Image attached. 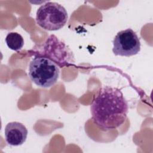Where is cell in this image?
I'll return each mask as SVG.
<instances>
[{
    "mask_svg": "<svg viewBox=\"0 0 153 153\" xmlns=\"http://www.w3.org/2000/svg\"><path fill=\"white\" fill-rule=\"evenodd\" d=\"M140 50V39L131 29L121 30L114 37L112 52L115 56L130 57L137 54Z\"/></svg>",
    "mask_w": 153,
    "mask_h": 153,
    "instance_id": "5b68a950",
    "label": "cell"
},
{
    "mask_svg": "<svg viewBox=\"0 0 153 153\" xmlns=\"http://www.w3.org/2000/svg\"><path fill=\"white\" fill-rule=\"evenodd\" d=\"M35 56L49 59L59 68L69 66L74 62V56L65 42L54 35L49 36L38 50L33 52Z\"/></svg>",
    "mask_w": 153,
    "mask_h": 153,
    "instance_id": "3957f363",
    "label": "cell"
},
{
    "mask_svg": "<svg viewBox=\"0 0 153 153\" xmlns=\"http://www.w3.org/2000/svg\"><path fill=\"white\" fill-rule=\"evenodd\" d=\"M60 69L57 64L48 58L35 56L29 65L28 75L37 86L49 88L57 81Z\"/></svg>",
    "mask_w": 153,
    "mask_h": 153,
    "instance_id": "7a4b0ae2",
    "label": "cell"
},
{
    "mask_svg": "<svg viewBox=\"0 0 153 153\" xmlns=\"http://www.w3.org/2000/svg\"><path fill=\"white\" fill-rule=\"evenodd\" d=\"M128 110L127 101L121 90L109 86L99 90L90 105L93 121L103 130L121 126L126 120Z\"/></svg>",
    "mask_w": 153,
    "mask_h": 153,
    "instance_id": "6da1fadb",
    "label": "cell"
},
{
    "mask_svg": "<svg viewBox=\"0 0 153 153\" xmlns=\"http://www.w3.org/2000/svg\"><path fill=\"white\" fill-rule=\"evenodd\" d=\"M4 133L7 143L11 146H17L26 141L28 131L23 124L13 121L6 125Z\"/></svg>",
    "mask_w": 153,
    "mask_h": 153,
    "instance_id": "8992f818",
    "label": "cell"
},
{
    "mask_svg": "<svg viewBox=\"0 0 153 153\" xmlns=\"http://www.w3.org/2000/svg\"><path fill=\"white\" fill-rule=\"evenodd\" d=\"M68 19L66 9L55 2H47L38 9L36 13L37 25L49 31L62 29L66 25Z\"/></svg>",
    "mask_w": 153,
    "mask_h": 153,
    "instance_id": "277c9868",
    "label": "cell"
},
{
    "mask_svg": "<svg viewBox=\"0 0 153 153\" xmlns=\"http://www.w3.org/2000/svg\"><path fill=\"white\" fill-rule=\"evenodd\" d=\"M5 42L8 47L14 51L20 50L24 45V39L22 36L17 32H9L5 37Z\"/></svg>",
    "mask_w": 153,
    "mask_h": 153,
    "instance_id": "52a82bcc",
    "label": "cell"
}]
</instances>
